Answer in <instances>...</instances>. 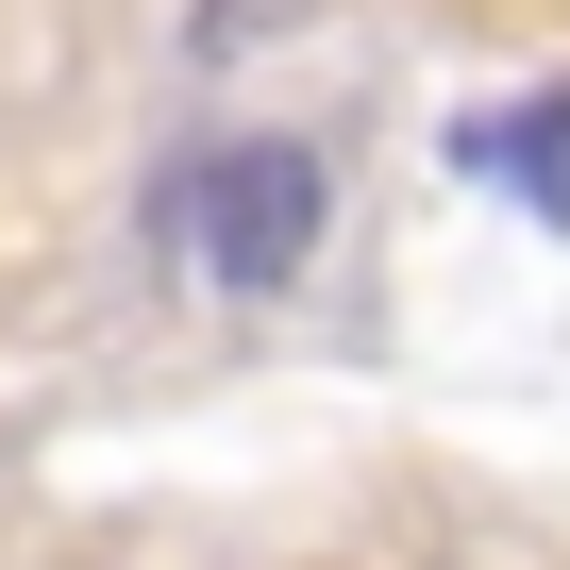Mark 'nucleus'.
I'll use <instances>...</instances> for the list:
<instances>
[{
	"instance_id": "1",
	"label": "nucleus",
	"mask_w": 570,
	"mask_h": 570,
	"mask_svg": "<svg viewBox=\"0 0 570 570\" xmlns=\"http://www.w3.org/2000/svg\"><path fill=\"white\" fill-rule=\"evenodd\" d=\"M168 235H185L202 285H235V303L303 285V252H320V151H303V135H235V151H202V168L168 185Z\"/></svg>"
},
{
	"instance_id": "2",
	"label": "nucleus",
	"mask_w": 570,
	"mask_h": 570,
	"mask_svg": "<svg viewBox=\"0 0 570 570\" xmlns=\"http://www.w3.org/2000/svg\"><path fill=\"white\" fill-rule=\"evenodd\" d=\"M453 151H470L487 185H520V202H537V218L570 235V101H520V118H470Z\"/></svg>"
},
{
	"instance_id": "3",
	"label": "nucleus",
	"mask_w": 570,
	"mask_h": 570,
	"mask_svg": "<svg viewBox=\"0 0 570 570\" xmlns=\"http://www.w3.org/2000/svg\"><path fill=\"white\" fill-rule=\"evenodd\" d=\"M268 18H303V0H202V51H235V35H268Z\"/></svg>"
}]
</instances>
